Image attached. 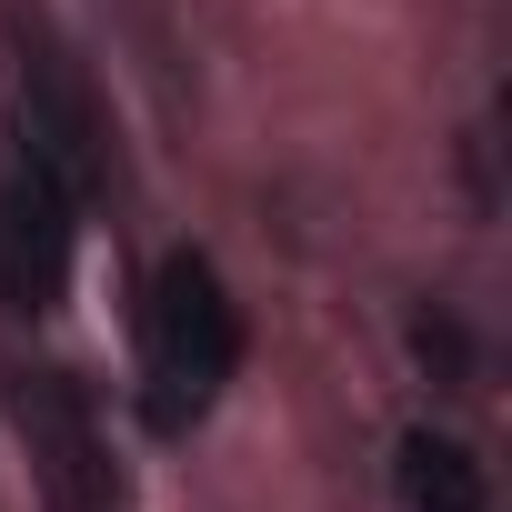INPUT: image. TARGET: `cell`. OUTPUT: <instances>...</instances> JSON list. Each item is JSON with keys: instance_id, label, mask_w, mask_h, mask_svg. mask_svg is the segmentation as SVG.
I'll return each mask as SVG.
<instances>
[{"instance_id": "cell-4", "label": "cell", "mask_w": 512, "mask_h": 512, "mask_svg": "<svg viewBox=\"0 0 512 512\" xmlns=\"http://www.w3.org/2000/svg\"><path fill=\"white\" fill-rule=\"evenodd\" d=\"M71 191L31 161V151H11L0 161V302L11 312H51L61 292H71Z\"/></svg>"}, {"instance_id": "cell-5", "label": "cell", "mask_w": 512, "mask_h": 512, "mask_svg": "<svg viewBox=\"0 0 512 512\" xmlns=\"http://www.w3.org/2000/svg\"><path fill=\"white\" fill-rule=\"evenodd\" d=\"M392 492H402L412 512H492L482 462H472L452 432H402V452H392Z\"/></svg>"}, {"instance_id": "cell-2", "label": "cell", "mask_w": 512, "mask_h": 512, "mask_svg": "<svg viewBox=\"0 0 512 512\" xmlns=\"http://www.w3.org/2000/svg\"><path fill=\"white\" fill-rule=\"evenodd\" d=\"M11 432H21L51 512H121V462H111L101 412L71 372H21L11 382Z\"/></svg>"}, {"instance_id": "cell-3", "label": "cell", "mask_w": 512, "mask_h": 512, "mask_svg": "<svg viewBox=\"0 0 512 512\" xmlns=\"http://www.w3.org/2000/svg\"><path fill=\"white\" fill-rule=\"evenodd\" d=\"M11 151H31L71 201L111 191V121H101L91 81L71 71V51H51V41H21V141Z\"/></svg>"}, {"instance_id": "cell-1", "label": "cell", "mask_w": 512, "mask_h": 512, "mask_svg": "<svg viewBox=\"0 0 512 512\" xmlns=\"http://www.w3.org/2000/svg\"><path fill=\"white\" fill-rule=\"evenodd\" d=\"M231 372H241V312L201 251H171L141 292V422L161 442H181L221 402Z\"/></svg>"}]
</instances>
